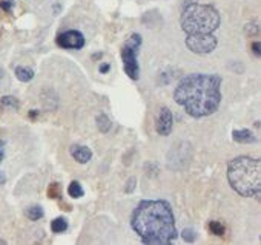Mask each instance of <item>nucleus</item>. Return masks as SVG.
<instances>
[{"mask_svg": "<svg viewBox=\"0 0 261 245\" xmlns=\"http://www.w3.org/2000/svg\"><path fill=\"white\" fill-rule=\"evenodd\" d=\"M25 215L29 221H39L45 216V211L40 206H31L25 210Z\"/></svg>", "mask_w": 261, "mask_h": 245, "instance_id": "nucleus-13", "label": "nucleus"}, {"mask_svg": "<svg viewBox=\"0 0 261 245\" xmlns=\"http://www.w3.org/2000/svg\"><path fill=\"white\" fill-rule=\"evenodd\" d=\"M56 41H57V46L63 49H74V51L81 49L86 43L85 36L77 29H69V31H65V33H60Z\"/></svg>", "mask_w": 261, "mask_h": 245, "instance_id": "nucleus-7", "label": "nucleus"}, {"mask_svg": "<svg viewBox=\"0 0 261 245\" xmlns=\"http://www.w3.org/2000/svg\"><path fill=\"white\" fill-rule=\"evenodd\" d=\"M48 198L51 199H59L60 198V193H61V188H60V184L59 183H51L49 187H48Z\"/></svg>", "mask_w": 261, "mask_h": 245, "instance_id": "nucleus-18", "label": "nucleus"}, {"mask_svg": "<svg viewBox=\"0 0 261 245\" xmlns=\"http://www.w3.org/2000/svg\"><path fill=\"white\" fill-rule=\"evenodd\" d=\"M221 83L218 74H189L177 84L174 100L192 118H204L220 108Z\"/></svg>", "mask_w": 261, "mask_h": 245, "instance_id": "nucleus-1", "label": "nucleus"}, {"mask_svg": "<svg viewBox=\"0 0 261 245\" xmlns=\"http://www.w3.org/2000/svg\"><path fill=\"white\" fill-rule=\"evenodd\" d=\"M244 33L247 34V36H250V37H257L258 34H260V26L254 22V23H249V25H246V28H244Z\"/></svg>", "mask_w": 261, "mask_h": 245, "instance_id": "nucleus-20", "label": "nucleus"}, {"mask_svg": "<svg viewBox=\"0 0 261 245\" xmlns=\"http://www.w3.org/2000/svg\"><path fill=\"white\" fill-rule=\"evenodd\" d=\"M131 228L148 245H171L179 236L172 206L164 199L140 201L131 215Z\"/></svg>", "mask_w": 261, "mask_h": 245, "instance_id": "nucleus-2", "label": "nucleus"}, {"mask_svg": "<svg viewBox=\"0 0 261 245\" xmlns=\"http://www.w3.org/2000/svg\"><path fill=\"white\" fill-rule=\"evenodd\" d=\"M14 75L19 81L22 83H29L31 80H33L36 77V72L33 68H28V66H17L14 69Z\"/></svg>", "mask_w": 261, "mask_h": 245, "instance_id": "nucleus-11", "label": "nucleus"}, {"mask_svg": "<svg viewBox=\"0 0 261 245\" xmlns=\"http://www.w3.org/2000/svg\"><path fill=\"white\" fill-rule=\"evenodd\" d=\"M181 238H183V241H186V242H195L197 233H195L192 228H186V230H183V233H181Z\"/></svg>", "mask_w": 261, "mask_h": 245, "instance_id": "nucleus-21", "label": "nucleus"}, {"mask_svg": "<svg viewBox=\"0 0 261 245\" xmlns=\"http://www.w3.org/2000/svg\"><path fill=\"white\" fill-rule=\"evenodd\" d=\"M209 230H211L212 234H215V236H224V226L220 222V221H211L209 222Z\"/></svg>", "mask_w": 261, "mask_h": 245, "instance_id": "nucleus-17", "label": "nucleus"}, {"mask_svg": "<svg viewBox=\"0 0 261 245\" xmlns=\"http://www.w3.org/2000/svg\"><path fill=\"white\" fill-rule=\"evenodd\" d=\"M143 43V38L140 34H131L121 48V61L124 74L134 81L140 78V65H139V51Z\"/></svg>", "mask_w": 261, "mask_h": 245, "instance_id": "nucleus-5", "label": "nucleus"}, {"mask_svg": "<svg viewBox=\"0 0 261 245\" xmlns=\"http://www.w3.org/2000/svg\"><path fill=\"white\" fill-rule=\"evenodd\" d=\"M101 57H103V52H97V54H94V56H92L94 60H99V58H101Z\"/></svg>", "mask_w": 261, "mask_h": 245, "instance_id": "nucleus-28", "label": "nucleus"}, {"mask_svg": "<svg viewBox=\"0 0 261 245\" xmlns=\"http://www.w3.org/2000/svg\"><path fill=\"white\" fill-rule=\"evenodd\" d=\"M229 186L244 198L261 196V167L260 159L241 155L227 163Z\"/></svg>", "mask_w": 261, "mask_h": 245, "instance_id": "nucleus-3", "label": "nucleus"}, {"mask_svg": "<svg viewBox=\"0 0 261 245\" xmlns=\"http://www.w3.org/2000/svg\"><path fill=\"white\" fill-rule=\"evenodd\" d=\"M109 69H111V65H109V63H101L100 68H99V72H100V74H108Z\"/></svg>", "mask_w": 261, "mask_h": 245, "instance_id": "nucleus-24", "label": "nucleus"}, {"mask_svg": "<svg viewBox=\"0 0 261 245\" xmlns=\"http://www.w3.org/2000/svg\"><path fill=\"white\" fill-rule=\"evenodd\" d=\"M39 115V111H29V118L31 120H36Z\"/></svg>", "mask_w": 261, "mask_h": 245, "instance_id": "nucleus-26", "label": "nucleus"}, {"mask_svg": "<svg viewBox=\"0 0 261 245\" xmlns=\"http://www.w3.org/2000/svg\"><path fill=\"white\" fill-rule=\"evenodd\" d=\"M0 8H2L5 13L9 14L13 11V8H14V2H13V0H2V2H0Z\"/></svg>", "mask_w": 261, "mask_h": 245, "instance_id": "nucleus-22", "label": "nucleus"}, {"mask_svg": "<svg viewBox=\"0 0 261 245\" xmlns=\"http://www.w3.org/2000/svg\"><path fill=\"white\" fill-rule=\"evenodd\" d=\"M5 78V71L0 68V86H2V80Z\"/></svg>", "mask_w": 261, "mask_h": 245, "instance_id": "nucleus-27", "label": "nucleus"}, {"mask_svg": "<svg viewBox=\"0 0 261 245\" xmlns=\"http://www.w3.org/2000/svg\"><path fill=\"white\" fill-rule=\"evenodd\" d=\"M96 124H97L99 131H100L101 133H108V132L111 131V127H112V121L109 120V116H108L106 113H103V112H100V113L97 115Z\"/></svg>", "mask_w": 261, "mask_h": 245, "instance_id": "nucleus-12", "label": "nucleus"}, {"mask_svg": "<svg viewBox=\"0 0 261 245\" xmlns=\"http://www.w3.org/2000/svg\"><path fill=\"white\" fill-rule=\"evenodd\" d=\"M232 138H234L235 143H240V144H252V143H257V136L252 133V131H249V129L234 131V132H232Z\"/></svg>", "mask_w": 261, "mask_h": 245, "instance_id": "nucleus-10", "label": "nucleus"}, {"mask_svg": "<svg viewBox=\"0 0 261 245\" xmlns=\"http://www.w3.org/2000/svg\"><path fill=\"white\" fill-rule=\"evenodd\" d=\"M221 25V16L218 9L209 3L191 2L183 6L180 16V26L186 36L214 34Z\"/></svg>", "mask_w": 261, "mask_h": 245, "instance_id": "nucleus-4", "label": "nucleus"}, {"mask_svg": "<svg viewBox=\"0 0 261 245\" xmlns=\"http://www.w3.org/2000/svg\"><path fill=\"white\" fill-rule=\"evenodd\" d=\"M69 155L74 158L79 164H88L92 159V151L88 146H83V144H72L69 147Z\"/></svg>", "mask_w": 261, "mask_h": 245, "instance_id": "nucleus-9", "label": "nucleus"}, {"mask_svg": "<svg viewBox=\"0 0 261 245\" xmlns=\"http://www.w3.org/2000/svg\"><path fill=\"white\" fill-rule=\"evenodd\" d=\"M174 129V115L168 106L160 108L155 116V131L161 136H169Z\"/></svg>", "mask_w": 261, "mask_h": 245, "instance_id": "nucleus-8", "label": "nucleus"}, {"mask_svg": "<svg viewBox=\"0 0 261 245\" xmlns=\"http://www.w3.org/2000/svg\"><path fill=\"white\" fill-rule=\"evenodd\" d=\"M68 195L71 198H74V199H79L81 198L83 195H85V190H83L81 184L79 183V181H72V183L68 186Z\"/></svg>", "mask_w": 261, "mask_h": 245, "instance_id": "nucleus-16", "label": "nucleus"}, {"mask_svg": "<svg viewBox=\"0 0 261 245\" xmlns=\"http://www.w3.org/2000/svg\"><path fill=\"white\" fill-rule=\"evenodd\" d=\"M186 48L194 54L198 56H207L214 52L218 46V40L214 34H204V36H186L184 38Z\"/></svg>", "mask_w": 261, "mask_h": 245, "instance_id": "nucleus-6", "label": "nucleus"}, {"mask_svg": "<svg viewBox=\"0 0 261 245\" xmlns=\"http://www.w3.org/2000/svg\"><path fill=\"white\" fill-rule=\"evenodd\" d=\"M135 184H137V179H135V178H131V179L128 181V187L124 188V191H126V193H132L134 188H135Z\"/></svg>", "mask_w": 261, "mask_h": 245, "instance_id": "nucleus-23", "label": "nucleus"}, {"mask_svg": "<svg viewBox=\"0 0 261 245\" xmlns=\"http://www.w3.org/2000/svg\"><path fill=\"white\" fill-rule=\"evenodd\" d=\"M5 146H6L5 140H0V163H2L5 158ZM5 183H6V176L3 172H0V186H3Z\"/></svg>", "mask_w": 261, "mask_h": 245, "instance_id": "nucleus-19", "label": "nucleus"}, {"mask_svg": "<svg viewBox=\"0 0 261 245\" xmlns=\"http://www.w3.org/2000/svg\"><path fill=\"white\" fill-rule=\"evenodd\" d=\"M3 244H6V241H3L2 238H0V245H3Z\"/></svg>", "mask_w": 261, "mask_h": 245, "instance_id": "nucleus-29", "label": "nucleus"}, {"mask_svg": "<svg viewBox=\"0 0 261 245\" xmlns=\"http://www.w3.org/2000/svg\"><path fill=\"white\" fill-rule=\"evenodd\" d=\"M252 52H254V56L260 57V41L258 40H255L252 43Z\"/></svg>", "mask_w": 261, "mask_h": 245, "instance_id": "nucleus-25", "label": "nucleus"}, {"mask_svg": "<svg viewBox=\"0 0 261 245\" xmlns=\"http://www.w3.org/2000/svg\"><path fill=\"white\" fill-rule=\"evenodd\" d=\"M68 230V221L65 218H56L51 221V231L56 233V234H60Z\"/></svg>", "mask_w": 261, "mask_h": 245, "instance_id": "nucleus-14", "label": "nucleus"}, {"mask_svg": "<svg viewBox=\"0 0 261 245\" xmlns=\"http://www.w3.org/2000/svg\"><path fill=\"white\" fill-rule=\"evenodd\" d=\"M0 104H2V108L5 109H11V111L20 109V101L16 97H13V95H5V97H2Z\"/></svg>", "mask_w": 261, "mask_h": 245, "instance_id": "nucleus-15", "label": "nucleus"}]
</instances>
